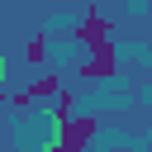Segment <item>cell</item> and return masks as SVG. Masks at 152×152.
I'll return each instance as SVG.
<instances>
[{"label": "cell", "mask_w": 152, "mask_h": 152, "mask_svg": "<svg viewBox=\"0 0 152 152\" xmlns=\"http://www.w3.org/2000/svg\"><path fill=\"white\" fill-rule=\"evenodd\" d=\"M95 133H100V119H62V147L66 152H86Z\"/></svg>", "instance_id": "obj_1"}, {"label": "cell", "mask_w": 152, "mask_h": 152, "mask_svg": "<svg viewBox=\"0 0 152 152\" xmlns=\"http://www.w3.org/2000/svg\"><path fill=\"white\" fill-rule=\"evenodd\" d=\"M104 33H109V24H104V19L90 10V14H86V28H81V38H86L90 48H104Z\"/></svg>", "instance_id": "obj_2"}, {"label": "cell", "mask_w": 152, "mask_h": 152, "mask_svg": "<svg viewBox=\"0 0 152 152\" xmlns=\"http://www.w3.org/2000/svg\"><path fill=\"white\" fill-rule=\"evenodd\" d=\"M57 90H62V81H57V76H38V81H33V86H28L24 95L43 104V100H57Z\"/></svg>", "instance_id": "obj_3"}, {"label": "cell", "mask_w": 152, "mask_h": 152, "mask_svg": "<svg viewBox=\"0 0 152 152\" xmlns=\"http://www.w3.org/2000/svg\"><path fill=\"white\" fill-rule=\"evenodd\" d=\"M24 57H28V62H33V66H38V62H43V57H48V43H43V38H33V43H28V48H24Z\"/></svg>", "instance_id": "obj_4"}]
</instances>
